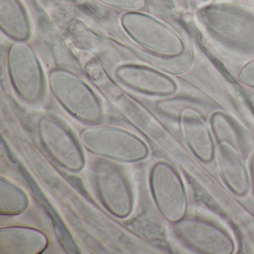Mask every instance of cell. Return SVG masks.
I'll return each mask as SVG.
<instances>
[{
  "mask_svg": "<svg viewBox=\"0 0 254 254\" xmlns=\"http://www.w3.org/2000/svg\"><path fill=\"white\" fill-rule=\"evenodd\" d=\"M197 18L214 38L239 51L254 53V8L235 2H213L199 8Z\"/></svg>",
  "mask_w": 254,
  "mask_h": 254,
  "instance_id": "obj_1",
  "label": "cell"
},
{
  "mask_svg": "<svg viewBox=\"0 0 254 254\" xmlns=\"http://www.w3.org/2000/svg\"><path fill=\"white\" fill-rule=\"evenodd\" d=\"M48 86L55 99L75 120L87 126L101 123L104 117L101 99L75 72L62 66L53 68Z\"/></svg>",
  "mask_w": 254,
  "mask_h": 254,
  "instance_id": "obj_2",
  "label": "cell"
},
{
  "mask_svg": "<svg viewBox=\"0 0 254 254\" xmlns=\"http://www.w3.org/2000/svg\"><path fill=\"white\" fill-rule=\"evenodd\" d=\"M79 140L89 152L112 161L138 163L150 153L146 142L137 135L110 125H90L80 132Z\"/></svg>",
  "mask_w": 254,
  "mask_h": 254,
  "instance_id": "obj_3",
  "label": "cell"
},
{
  "mask_svg": "<svg viewBox=\"0 0 254 254\" xmlns=\"http://www.w3.org/2000/svg\"><path fill=\"white\" fill-rule=\"evenodd\" d=\"M120 23L133 42L154 56L173 59L185 50L184 41L172 28L144 11L123 13Z\"/></svg>",
  "mask_w": 254,
  "mask_h": 254,
  "instance_id": "obj_4",
  "label": "cell"
},
{
  "mask_svg": "<svg viewBox=\"0 0 254 254\" xmlns=\"http://www.w3.org/2000/svg\"><path fill=\"white\" fill-rule=\"evenodd\" d=\"M7 72L16 94L25 103L37 105L44 99L47 78L41 59L29 41H13L8 47Z\"/></svg>",
  "mask_w": 254,
  "mask_h": 254,
  "instance_id": "obj_5",
  "label": "cell"
},
{
  "mask_svg": "<svg viewBox=\"0 0 254 254\" xmlns=\"http://www.w3.org/2000/svg\"><path fill=\"white\" fill-rule=\"evenodd\" d=\"M36 130L41 145L61 167L71 173H79L84 169L83 145L61 120L50 114L41 116Z\"/></svg>",
  "mask_w": 254,
  "mask_h": 254,
  "instance_id": "obj_6",
  "label": "cell"
},
{
  "mask_svg": "<svg viewBox=\"0 0 254 254\" xmlns=\"http://www.w3.org/2000/svg\"><path fill=\"white\" fill-rule=\"evenodd\" d=\"M99 200L116 218H128L133 210L134 197L128 180L121 168L108 159H98L92 168Z\"/></svg>",
  "mask_w": 254,
  "mask_h": 254,
  "instance_id": "obj_7",
  "label": "cell"
},
{
  "mask_svg": "<svg viewBox=\"0 0 254 254\" xmlns=\"http://www.w3.org/2000/svg\"><path fill=\"white\" fill-rule=\"evenodd\" d=\"M149 187L153 200L162 216L175 224L187 217L188 196L178 171L165 161L151 166Z\"/></svg>",
  "mask_w": 254,
  "mask_h": 254,
  "instance_id": "obj_8",
  "label": "cell"
},
{
  "mask_svg": "<svg viewBox=\"0 0 254 254\" xmlns=\"http://www.w3.org/2000/svg\"><path fill=\"white\" fill-rule=\"evenodd\" d=\"M178 237L187 246L205 254H232L236 244L226 230L216 224L195 218H184L174 224Z\"/></svg>",
  "mask_w": 254,
  "mask_h": 254,
  "instance_id": "obj_9",
  "label": "cell"
},
{
  "mask_svg": "<svg viewBox=\"0 0 254 254\" xmlns=\"http://www.w3.org/2000/svg\"><path fill=\"white\" fill-rule=\"evenodd\" d=\"M116 78L130 90L148 96H171L176 93V82L154 68L136 64H123L114 70Z\"/></svg>",
  "mask_w": 254,
  "mask_h": 254,
  "instance_id": "obj_10",
  "label": "cell"
},
{
  "mask_svg": "<svg viewBox=\"0 0 254 254\" xmlns=\"http://www.w3.org/2000/svg\"><path fill=\"white\" fill-rule=\"evenodd\" d=\"M181 130L191 152L200 161L209 163L215 156L213 136L201 114L193 107L180 117Z\"/></svg>",
  "mask_w": 254,
  "mask_h": 254,
  "instance_id": "obj_11",
  "label": "cell"
},
{
  "mask_svg": "<svg viewBox=\"0 0 254 254\" xmlns=\"http://www.w3.org/2000/svg\"><path fill=\"white\" fill-rule=\"evenodd\" d=\"M49 243L47 235L36 227L12 225L0 228L1 254H40Z\"/></svg>",
  "mask_w": 254,
  "mask_h": 254,
  "instance_id": "obj_12",
  "label": "cell"
},
{
  "mask_svg": "<svg viewBox=\"0 0 254 254\" xmlns=\"http://www.w3.org/2000/svg\"><path fill=\"white\" fill-rule=\"evenodd\" d=\"M221 178L229 190L239 197L249 191L250 179L240 151L228 142H219L215 149Z\"/></svg>",
  "mask_w": 254,
  "mask_h": 254,
  "instance_id": "obj_13",
  "label": "cell"
},
{
  "mask_svg": "<svg viewBox=\"0 0 254 254\" xmlns=\"http://www.w3.org/2000/svg\"><path fill=\"white\" fill-rule=\"evenodd\" d=\"M0 29L12 41H29L30 17L21 0H0Z\"/></svg>",
  "mask_w": 254,
  "mask_h": 254,
  "instance_id": "obj_14",
  "label": "cell"
},
{
  "mask_svg": "<svg viewBox=\"0 0 254 254\" xmlns=\"http://www.w3.org/2000/svg\"><path fill=\"white\" fill-rule=\"evenodd\" d=\"M30 200L27 193L13 181L0 177V214L18 215L29 208Z\"/></svg>",
  "mask_w": 254,
  "mask_h": 254,
  "instance_id": "obj_15",
  "label": "cell"
},
{
  "mask_svg": "<svg viewBox=\"0 0 254 254\" xmlns=\"http://www.w3.org/2000/svg\"><path fill=\"white\" fill-rule=\"evenodd\" d=\"M212 133L218 143L228 142L240 149L242 145V136L233 120L223 112H215L210 120Z\"/></svg>",
  "mask_w": 254,
  "mask_h": 254,
  "instance_id": "obj_16",
  "label": "cell"
},
{
  "mask_svg": "<svg viewBox=\"0 0 254 254\" xmlns=\"http://www.w3.org/2000/svg\"><path fill=\"white\" fill-rule=\"evenodd\" d=\"M192 102L185 98H169L159 101L156 105L157 109L165 115L180 119L183 113L190 108H193Z\"/></svg>",
  "mask_w": 254,
  "mask_h": 254,
  "instance_id": "obj_17",
  "label": "cell"
},
{
  "mask_svg": "<svg viewBox=\"0 0 254 254\" xmlns=\"http://www.w3.org/2000/svg\"><path fill=\"white\" fill-rule=\"evenodd\" d=\"M102 5L123 13L143 11L148 5V0H96Z\"/></svg>",
  "mask_w": 254,
  "mask_h": 254,
  "instance_id": "obj_18",
  "label": "cell"
},
{
  "mask_svg": "<svg viewBox=\"0 0 254 254\" xmlns=\"http://www.w3.org/2000/svg\"><path fill=\"white\" fill-rule=\"evenodd\" d=\"M239 78L242 84L254 89V59L242 66L239 70Z\"/></svg>",
  "mask_w": 254,
  "mask_h": 254,
  "instance_id": "obj_19",
  "label": "cell"
},
{
  "mask_svg": "<svg viewBox=\"0 0 254 254\" xmlns=\"http://www.w3.org/2000/svg\"><path fill=\"white\" fill-rule=\"evenodd\" d=\"M251 175L254 188V154H253L251 160Z\"/></svg>",
  "mask_w": 254,
  "mask_h": 254,
  "instance_id": "obj_20",
  "label": "cell"
}]
</instances>
